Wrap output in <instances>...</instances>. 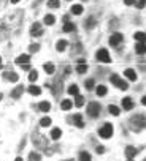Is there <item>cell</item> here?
Returning a JSON list of instances; mask_svg holds the SVG:
<instances>
[{"label": "cell", "instance_id": "obj_2", "mask_svg": "<svg viewBox=\"0 0 146 161\" xmlns=\"http://www.w3.org/2000/svg\"><path fill=\"white\" fill-rule=\"evenodd\" d=\"M110 81H111L113 84H115L119 90H127V89H129V84H127L126 81H122L118 74H113L111 77H110Z\"/></svg>", "mask_w": 146, "mask_h": 161}, {"label": "cell", "instance_id": "obj_10", "mask_svg": "<svg viewBox=\"0 0 146 161\" xmlns=\"http://www.w3.org/2000/svg\"><path fill=\"white\" fill-rule=\"evenodd\" d=\"M137 153H138V152H137V149H135V147H127V149H126V156H127V158H129V160H132V158H134V156L137 155Z\"/></svg>", "mask_w": 146, "mask_h": 161}, {"label": "cell", "instance_id": "obj_9", "mask_svg": "<svg viewBox=\"0 0 146 161\" xmlns=\"http://www.w3.org/2000/svg\"><path fill=\"white\" fill-rule=\"evenodd\" d=\"M135 52L138 54V56H143V54H146V44L145 43H137Z\"/></svg>", "mask_w": 146, "mask_h": 161}, {"label": "cell", "instance_id": "obj_19", "mask_svg": "<svg viewBox=\"0 0 146 161\" xmlns=\"http://www.w3.org/2000/svg\"><path fill=\"white\" fill-rule=\"evenodd\" d=\"M108 111H110L111 116H119V114H121V109L118 108V106H115V104H110L108 106Z\"/></svg>", "mask_w": 146, "mask_h": 161}, {"label": "cell", "instance_id": "obj_14", "mask_svg": "<svg viewBox=\"0 0 146 161\" xmlns=\"http://www.w3.org/2000/svg\"><path fill=\"white\" fill-rule=\"evenodd\" d=\"M73 122H75V125L78 128H83L84 126V122H83V117H81V114H76L75 117H73Z\"/></svg>", "mask_w": 146, "mask_h": 161}, {"label": "cell", "instance_id": "obj_29", "mask_svg": "<svg viewBox=\"0 0 146 161\" xmlns=\"http://www.w3.org/2000/svg\"><path fill=\"white\" fill-rule=\"evenodd\" d=\"M54 22H56V17H54L53 14H48L46 17H45V24L46 25H53Z\"/></svg>", "mask_w": 146, "mask_h": 161}, {"label": "cell", "instance_id": "obj_23", "mask_svg": "<svg viewBox=\"0 0 146 161\" xmlns=\"http://www.w3.org/2000/svg\"><path fill=\"white\" fill-rule=\"evenodd\" d=\"M76 27H75V24H72V22H65L64 24V32H67V33H70V32H73Z\"/></svg>", "mask_w": 146, "mask_h": 161}, {"label": "cell", "instance_id": "obj_40", "mask_svg": "<svg viewBox=\"0 0 146 161\" xmlns=\"http://www.w3.org/2000/svg\"><path fill=\"white\" fill-rule=\"evenodd\" d=\"M124 3H126V5H134L135 0H124Z\"/></svg>", "mask_w": 146, "mask_h": 161}, {"label": "cell", "instance_id": "obj_36", "mask_svg": "<svg viewBox=\"0 0 146 161\" xmlns=\"http://www.w3.org/2000/svg\"><path fill=\"white\" fill-rule=\"evenodd\" d=\"M94 85H95L94 79H88V81H86V89H88V90H92Z\"/></svg>", "mask_w": 146, "mask_h": 161}, {"label": "cell", "instance_id": "obj_41", "mask_svg": "<svg viewBox=\"0 0 146 161\" xmlns=\"http://www.w3.org/2000/svg\"><path fill=\"white\" fill-rule=\"evenodd\" d=\"M92 24H94V21H92V19H88V29H91V27H92Z\"/></svg>", "mask_w": 146, "mask_h": 161}, {"label": "cell", "instance_id": "obj_33", "mask_svg": "<svg viewBox=\"0 0 146 161\" xmlns=\"http://www.w3.org/2000/svg\"><path fill=\"white\" fill-rule=\"evenodd\" d=\"M40 126H51V118L49 117H43L40 120Z\"/></svg>", "mask_w": 146, "mask_h": 161}, {"label": "cell", "instance_id": "obj_48", "mask_svg": "<svg viewBox=\"0 0 146 161\" xmlns=\"http://www.w3.org/2000/svg\"><path fill=\"white\" fill-rule=\"evenodd\" d=\"M129 161H134V160H129Z\"/></svg>", "mask_w": 146, "mask_h": 161}, {"label": "cell", "instance_id": "obj_39", "mask_svg": "<svg viewBox=\"0 0 146 161\" xmlns=\"http://www.w3.org/2000/svg\"><path fill=\"white\" fill-rule=\"evenodd\" d=\"M97 153H99V155H102V153H105V147H102V145H99V147H97Z\"/></svg>", "mask_w": 146, "mask_h": 161}, {"label": "cell", "instance_id": "obj_25", "mask_svg": "<svg viewBox=\"0 0 146 161\" xmlns=\"http://www.w3.org/2000/svg\"><path fill=\"white\" fill-rule=\"evenodd\" d=\"M36 79H38V71H36V70H30V73H29V81L30 82H35Z\"/></svg>", "mask_w": 146, "mask_h": 161}, {"label": "cell", "instance_id": "obj_21", "mask_svg": "<svg viewBox=\"0 0 146 161\" xmlns=\"http://www.w3.org/2000/svg\"><path fill=\"white\" fill-rule=\"evenodd\" d=\"M72 106H73V103L70 100H64L62 103H61V108L64 109V111H68V109H72Z\"/></svg>", "mask_w": 146, "mask_h": 161}, {"label": "cell", "instance_id": "obj_4", "mask_svg": "<svg viewBox=\"0 0 146 161\" xmlns=\"http://www.w3.org/2000/svg\"><path fill=\"white\" fill-rule=\"evenodd\" d=\"M88 114L92 118L99 117V114H100V104L99 103H89V106H88Z\"/></svg>", "mask_w": 146, "mask_h": 161}, {"label": "cell", "instance_id": "obj_26", "mask_svg": "<svg viewBox=\"0 0 146 161\" xmlns=\"http://www.w3.org/2000/svg\"><path fill=\"white\" fill-rule=\"evenodd\" d=\"M5 79L11 81V82H16L18 81V74L16 73H5Z\"/></svg>", "mask_w": 146, "mask_h": 161}, {"label": "cell", "instance_id": "obj_46", "mask_svg": "<svg viewBox=\"0 0 146 161\" xmlns=\"http://www.w3.org/2000/svg\"><path fill=\"white\" fill-rule=\"evenodd\" d=\"M2 98H3V95H2V93H0V101H2Z\"/></svg>", "mask_w": 146, "mask_h": 161}, {"label": "cell", "instance_id": "obj_7", "mask_svg": "<svg viewBox=\"0 0 146 161\" xmlns=\"http://www.w3.org/2000/svg\"><path fill=\"white\" fill-rule=\"evenodd\" d=\"M29 62H30V56H27V54H21V56L16 58V63H18V65H21V66L27 65Z\"/></svg>", "mask_w": 146, "mask_h": 161}, {"label": "cell", "instance_id": "obj_38", "mask_svg": "<svg viewBox=\"0 0 146 161\" xmlns=\"http://www.w3.org/2000/svg\"><path fill=\"white\" fill-rule=\"evenodd\" d=\"M29 51H30V52H36V51H40V44H30L29 46Z\"/></svg>", "mask_w": 146, "mask_h": 161}, {"label": "cell", "instance_id": "obj_30", "mask_svg": "<svg viewBox=\"0 0 146 161\" xmlns=\"http://www.w3.org/2000/svg\"><path fill=\"white\" fill-rule=\"evenodd\" d=\"M68 93H70V95H78V93H80L78 85H75V84L70 85V87H68Z\"/></svg>", "mask_w": 146, "mask_h": 161}, {"label": "cell", "instance_id": "obj_27", "mask_svg": "<svg viewBox=\"0 0 146 161\" xmlns=\"http://www.w3.org/2000/svg\"><path fill=\"white\" fill-rule=\"evenodd\" d=\"M75 104L78 106V108H81V106L84 104V98H83V96H81L80 93H78V95H75Z\"/></svg>", "mask_w": 146, "mask_h": 161}, {"label": "cell", "instance_id": "obj_16", "mask_svg": "<svg viewBox=\"0 0 146 161\" xmlns=\"http://www.w3.org/2000/svg\"><path fill=\"white\" fill-rule=\"evenodd\" d=\"M38 108H40V111L42 112H48L49 109H51V103H49V101H42Z\"/></svg>", "mask_w": 146, "mask_h": 161}, {"label": "cell", "instance_id": "obj_6", "mask_svg": "<svg viewBox=\"0 0 146 161\" xmlns=\"http://www.w3.org/2000/svg\"><path fill=\"white\" fill-rule=\"evenodd\" d=\"M30 33L34 36H38V35H43V27L40 22H35V24H32L30 27Z\"/></svg>", "mask_w": 146, "mask_h": 161}, {"label": "cell", "instance_id": "obj_12", "mask_svg": "<svg viewBox=\"0 0 146 161\" xmlns=\"http://www.w3.org/2000/svg\"><path fill=\"white\" fill-rule=\"evenodd\" d=\"M122 108H124L126 111H130V109L134 108V101H132L130 98H124L122 100Z\"/></svg>", "mask_w": 146, "mask_h": 161}, {"label": "cell", "instance_id": "obj_31", "mask_svg": "<svg viewBox=\"0 0 146 161\" xmlns=\"http://www.w3.org/2000/svg\"><path fill=\"white\" fill-rule=\"evenodd\" d=\"M95 92H97L99 96H105V95H107V87H105V85H99Z\"/></svg>", "mask_w": 146, "mask_h": 161}, {"label": "cell", "instance_id": "obj_17", "mask_svg": "<svg viewBox=\"0 0 146 161\" xmlns=\"http://www.w3.org/2000/svg\"><path fill=\"white\" fill-rule=\"evenodd\" d=\"M67 41L65 40H61V41H57V44H56V49L59 51V52H64V51L67 49Z\"/></svg>", "mask_w": 146, "mask_h": 161}, {"label": "cell", "instance_id": "obj_44", "mask_svg": "<svg viewBox=\"0 0 146 161\" xmlns=\"http://www.w3.org/2000/svg\"><path fill=\"white\" fill-rule=\"evenodd\" d=\"M11 2H13V3H18V2H19V0H11Z\"/></svg>", "mask_w": 146, "mask_h": 161}, {"label": "cell", "instance_id": "obj_37", "mask_svg": "<svg viewBox=\"0 0 146 161\" xmlns=\"http://www.w3.org/2000/svg\"><path fill=\"white\" fill-rule=\"evenodd\" d=\"M135 6L137 8H145L146 6V0H135Z\"/></svg>", "mask_w": 146, "mask_h": 161}, {"label": "cell", "instance_id": "obj_5", "mask_svg": "<svg viewBox=\"0 0 146 161\" xmlns=\"http://www.w3.org/2000/svg\"><path fill=\"white\" fill-rule=\"evenodd\" d=\"M97 60L103 62V63H110V62H111V57H110V54H108L107 49H99L97 51Z\"/></svg>", "mask_w": 146, "mask_h": 161}, {"label": "cell", "instance_id": "obj_24", "mask_svg": "<svg viewBox=\"0 0 146 161\" xmlns=\"http://www.w3.org/2000/svg\"><path fill=\"white\" fill-rule=\"evenodd\" d=\"M92 158H91L89 152H80V161H91Z\"/></svg>", "mask_w": 146, "mask_h": 161}, {"label": "cell", "instance_id": "obj_11", "mask_svg": "<svg viewBox=\"0 0 146 161\" xmlns=\"http://www.w3.org/2000/svg\"><path fill=\"white\" fill-rule=\"evenodd\" d=\"M124 74L129 81H137V73L134 70H130V68H127V70L124 71Z\"/></svg>", "mask_w": 146, "mask_h": 161}, {"label": "cell", "instance_id": "obj_13", "mask_svg": "<svg viewBox=\"0 0 146 161\" xmlns=\"http://www.w3.org/2000/svg\"><path fill=\"white\" fill-rule=\"evenodd\" d=\"M22 92H24V87H22V85H18L16 89L11 92V98H19V96L22 95Z\"/></svg>", "mask_w": 146, "mask_h": 161}, {"label": "cell", "instance_id": "obj_42", "mask_svg": "<svg viewBox=\"0 0 146 161\" xmlns=\"http://www.w3.org/2000/svg\"><path fill=\"white\" fill-rule=\"evenodd\" d=\"M141 104L146 106V96H143V100H141Z\"/></svg>", "mask_w": 146, "mask_h": 161}, {"label": "cell", "instance_id": "obj_34", "mask_svg": "<svg viewBox=\"0 0 146 161\" xmlns=\"http://www.w3.org/2000/svg\"><path fill=\"white\" fill-rule=\"evenodd\" d=\"M76 71H78L80 74H83V73H86V71H88V65H86V63H80V65H78V68H76Z\"/></svg>", "mask_w": 146, "mask_h": 161}, {"label": "cell", "instance_id": "obj_49", "mask_svg": "<svg viewBox=\"0 0 146 161\" xmlns=\"http://www.w3.org/2000/svg\"><path fill=\"white\" fill-rule=\"evenodd\" d=\"M145 161H146V160H145Z\"/></svg>", "mask_w": 146, "mask_h": 161}, {"label": "cell", "instance_id": "obj_43", "mask_svg": "<svg viewBox=\"0 0 146 161\" xmlns=\"http://www.w3.org/2000/svg\"><path fill=\"white\" fill-rule=\"evenodd\" d=\"M0 68H3V63H2V57H0Z\"/></svg>", "mask_w": 146, "mask_h": 161}, {"label": "cell", "instance_id": "obj_47", "mask_svg": "<svg viewBox=\"0 0 146 161\" xmlns=\"http://www.w3.org/2000/svg\"><path fill=\"white\" fill-rule=\"evenodd\" d=\"M67 161H73V160H67Z\"/></svg>", "mask_w": 146, "mask_h": 161}, {"label": "cell", "instance_id": "obj_32", "mask_svg": "<svg viewBox=\"0 0 146 161\" xmlns=\"http://www.w3.org/2000/svg\"><path fill=\"white\" fill-rule=\"evenodd\" d=\"M72 13L73 14H81V13H83V6L81 5H73L72 6Z\"/></svg>", "mask_w": 146, "mask_h": 161}, {"label": "cell", "instance_id": "obj_35", "mask_svg": "<svg viewBox=\"0 0 146 161\" xmlns=\"http://www.w3.org/2000/svg\"><path fill=\"white\" fill-rule=\"evenodd\" d=\"M59 5H61V2H59V0H49V2H48V6L49 8H59Z\"/></svg>", "mask_w": 146, "mask_h": 161}, {"label": "cell", "instance_id": "obj_3", "mask_svg": "<svg viewBox=\"0 0 146 161\" xmlns=\"http://www.w3.org/2000/svg\"><path fill=\"white\" fill-rule=\"evenodd\" d=\"M130 123H132L134 126H137L135 130L138 131L140 128H145V126H146V117H145V116H135V117H132Z\"/></svg>", "mask_w": 146, "mask_h": 161}, {"label": "cell", "instance_id": "obj_1", "mask_svg": "<svg viewBox=\"0 0 146 161\" xmlns=\"http://www.w3.org/2000/svg\"><path fill=\"white\" fill-rule=\"evenodd\" d=\"M99 136L103 139H110L113 136V125L111 123H105V125L99 130Z\"/></svg>", "mask_w": 146, "mask_h": 161}, {"label": "cell", "instance_id": "obj_28", "mask_svg": "<svg viewBox=\"0 0 146 161\" xmlns=\"http://www.w3.org/2000/svg\"><path fill=\"white\" fill-rule=\"evenodd\" d=\"M54 70H56V66H54L53 63H45V71H46L48 74H53Z\"/></svg>", "mask_w": 146, "mask_h": 161}, {"label": "cell", "instance_id": "obj_20", "mask_svg": "<svg viewBox=\"0 0 146 161\" xmlns=\"http://www.w3.org/2000/svg\"><path fill=\"white\" fill-rule=\"evenodd\" d=\"M29 161H42V155H40L38 152H30Z\"/></svg>", "mask_w": 146, "mask_h": 161}, {"label": "cell", "instance_id": "obj_18", "mask_svg": "<svg viewBox=\"0 0 146 161\" xmlns=\"http://www.w3.org/2000/svg\"><path fill=\"white\" fill-rule=\"evenodd\" d=\"M134 38L138 41V43H145L146 41V33L145 32H137V33L134 35Z\"/></svg>", "mask_w": 146, "mask_h": 161}, {"label": "cell", "instance_id": "obj_15", "mask_svg": "<svg viewBox=\"0 0 146 161\" xmlns=\"http://www.w3.org/2000/svg\"><path fill=\"white\" fill-rule=\"evenodd\" d=\"M27 92H29V93L30 95H40V93H42V89H40V87L38 85H30L29 87V89H27Z\"/></svg>", "mask_w": 146, "mask_h": 161}, {"label": "cell", "instance_id": "obj_45", "mask_svg": "<svg viewBox=\"0 0 146 161\" xmlns=\"http://www.w3.org/2000/svg\"><path fill=\"white\" fill-rule=\"evenodd\" d=\"M16 161H24V160H22V158H16Z\"/></svg>", "mask_w": 146, "mask_h": 161}, {"label": "cell", "instance_id": "obj_22", "mask_svg": "<svg viewBox=\"0 0 146 161\" xmlns=\"http://www.w3.org/2000/svg\"><path fill=\"white\" fill-rule=\"evenodd\" d=\"M61 134H62V131L59 130V128H54V130L51 131V139L53 141H57L59 137H61Z\"/></svg>", "mask_w": 146, "mask_h": 161}, {"label": "cell", "instance_id": "obj_8", "mask_svg": "<svg viewBox=\"0 0 146 161\" xmlns=\"http://www.w3.org/2000/svg\"><path fill=\"white\" fill-rule=\"evenodd\" d=\"M122 41V35L121 33H115V35H111V38H110V44L111 46H118Z\"/></svg>", "mask_w": 146, "mask_h": 161}]
</instances>
